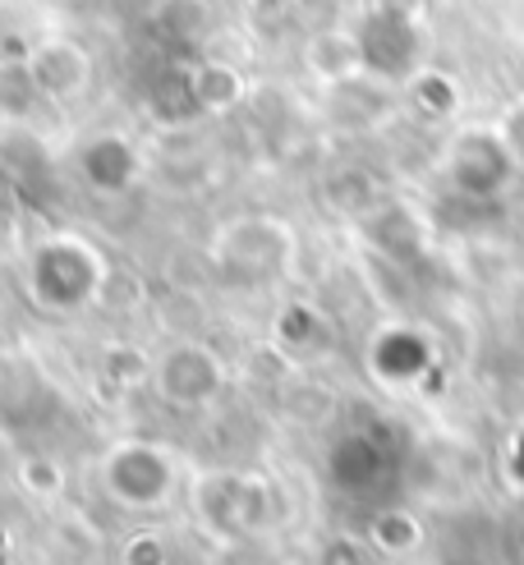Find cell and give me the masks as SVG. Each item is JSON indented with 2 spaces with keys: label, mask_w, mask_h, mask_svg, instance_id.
<instances>
[{
  "label": "cell",
  "mask_w": 524,
  "mask_h": 565,
  "mask_svg": "<svg viewBox=\"0 0 524 565\" xmlns=\"http://www.w3.org/2000/svg\"><path fill=\"white\" fill-rule=\"evenodd\" d=\"M515 175H520V166H515L511 148L502 143L496 125L492 129H483V125L464 129L447 148V184L464 198H492V193H502Z\"/></svg>",
  "instance_id": "6da1fadb"
},
{
  "label": "cell",
  "mask_w": 524,
  "mask_h": 565,
  "mask_svg": "<svg viewBox=\"0 0 524 565\" xmlns=\"http://www.w3.org/2000/svg\"><path fill=\"white\" fill-rule=\"evenodd\" d=\"M19 478H23V488H28V492H42V497L61 488V469H55L51 460H42V456L23 460V465H19Z\"/></svg>",
  "instance_id": "9c48e42d"
},
{
  "label": "cell",
  "mask_w": 524,
  "mask_h": 565,
  "mask_svg": "<svg viewBox=\"0 0 524 565\" xmlns=\"http://www.w3.org/2000/svg\"><path fill=\"white\" fill-rule=\"evenodd\" d=\"M157 386H161V395L171 405H184V409L207 405L212 395L221 391V363L203 345H180V350H171L161 359Z\"/></svg>",
  "instance_id": "7a4b0ae2"
},
{
  "label": "cell",
  "mask_w": 524,
  "mask_h": 565,
  "mask_svg": "<svg viewBox=\"0 0 524 565\" xmlns=\"http://www.w3.org/2000/svg\"><path fill=\"white\" fill-rule=\"evenodd\" d=\"M125 565H171V552H165L161 533H133L125 543Z\"/></svg>",
  "instance_id": "52a82bcc"
},
{
  "label": "cell",
  "mask_w": 524,
  "mask_h": 565,
  "mask_svg": "<svg viewBox=\"0 0 524 565\" xmlns=\"http://www.w3.org/2000/svg\"><path fill=\"white\" fill-rule=\"evenodd\" d=\"M193 97H199L207 110H231L244 97V78L231 65H203L193 74Z\"/></svg>",
  "instance_id": "5b68a950"
},
{
  "label": "cell",
  "mask_w": 524,
  "mask_h": 565,
  "mask_svg": "<svg viewBox=\"0 0 524 565\" xmlns=\"http://www.w3.org/2000/svg\"><path fill=\"white\" fill-rule=\"evenodd\" d=\"M496 134H502V143L511 148L515 166L524 171V97H520V102H511V106L502 110V120H496Z\"/></svg>",
  "instance_id": "ba28073f"
},
{
  "label": "cell",
  "mask_w": 524,
  "mask_h": 565,
  "mask_svg": "<svg viewBox=\"0 0 524 565\" xmlns=\"http://www.w3.org/2000/svg\"><path fill=\"white\" fill-rule=\"evenodd\" d=\"M28 70H33L38 88L51 93V97H78L83 88H88V78H93L88 51H83L78 42H65V38L42 42L33 51V61H28Z\"/></svg>",
  "instance_id": "3957f363"
},
{
  "label": "cell",
  "mask_w": 524,
  "mask_h": 565,
  "mask_svg": "<svg viewBox=\"0 0 524 565\" xmlns=\"http://www.w3.org/2000/svg\"><path fill=\"white\" fill-rule=\"evenodd\" d=\"M368 539H373V547H382L386 556H400V552L419 547L424 529H419V520H414L409 511H382V515L373 520V529H368Z\"/></svg>",
  "instance_id": "8992f818"
},
{
  "label": "cell",
  "mask_w": 524,
  "mask_h": 565,
  "mask_svg": "<svg viewBox=\"0 0 524 565\" xmlns=\"http://www.w3.org/2000/svg\"><path fill=\"white\" fill-rule=\"evenodd\" d=\"M303 61H309V70L322 78V83H345L354 74H364V42H359L354 33H341V28H331V33H318L309 42V51H303Z\"/></svg>",
  "instance_id": "277c9868"
}]
</instances>
